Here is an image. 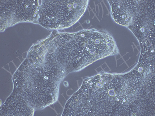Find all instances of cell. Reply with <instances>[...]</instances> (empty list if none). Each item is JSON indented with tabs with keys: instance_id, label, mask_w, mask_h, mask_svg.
<instances>
[{
	"instance_id": "cell-6",
	"label": "cell",
	"mask_w": 155,
	"mask_h": 116,
	"mask_svg": "<svg viewBox=\"0 0 155 116\" xmlns=\"http://www.w3.org/2000/svg\"><path fill=\"white\" fill-rule=\"evenodd\" d=\"M143 49H147V48H143ZM148 49H154V48H148Z\"/></svg>"
},
{
	"instance_id": "cell-1",
	"label": "cell",
	"mask_w": 155,
	"mask_h": 116,
	"mask_svg": "<svg viewBox=\"0 0 155 116\" xmlns=\"http://www.w3.org/2000/svg\"><path fill=\"white\" fill-rule=\"evenodd\" d=\"M71 100L77 115L154 116V63L140 58L128 72L87 79Z\"/></svg>"
},
{
	"instance_id": "cell-2",
	"label": "cell",
	"mask_w": 155,
	"mask_h": 116,
	"mask_svg": "<svg viewBox=\"0 0 155 116\" xmlns=\"http://www.w3.org/2000/svg\"><path fill=\"white\" fill-rule=\"evenodd\" d=\"M76 72L74 60L61 39L49 36L34 45L13 76L19 92L28 90L56 92L69 73Z\"/></svg>"
},
{
	"instance_id": "cell-3",
	"label": "cell",
	"mask_w": 155,
	"mask_h": 116,
	"mask_svg": "<svg viewBox=\"0 0 155 116\" xmlns=\"http://www.w3.org/2000/svg\"><path fill=\"white\" fill-rule=\"evenodd\" d=\"M117 24L130 29L141 47L154 45L155 1H108Z\"/></svg>"
},
{
	"instance_id": "cell-4",
	"label": "cell",
	"mask_w": 155,
	"mask_h": 116,
	"mask_svg": "<svg viewBox=\"0 0 155 116\" xmlns=\"http://www.w3.org/2000/svg\"><path fill=\"white\" fill-rule=\"evenodd\" d=\"M88 1H41L38 23L56 30L70 27L86 10Z\"/></svg>"
},
{
	"instance_id": "cell-5",
	"label": "cell",
	"mask_w": 155,
	"mask_h": 116,
	"mask_svg": "<svg viewBox=\"0 0 155 116\" xmlns=\"http://www.w3.org/2000/svg\"><path fill=\"white\" fill-rule=\"evenodd\" d=\"M39 1H0L1 31L22 22L38 23Z\"/></svg>"
}]
</instances>
